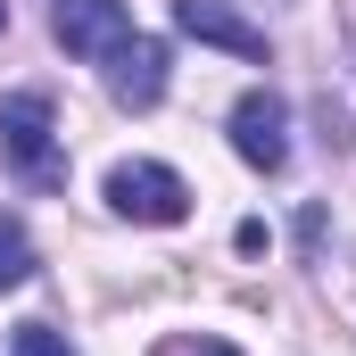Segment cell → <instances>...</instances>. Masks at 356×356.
<instances>
[{
  "label": "cell",
  "mask_w": 356,
  "mask_h": 356,
  "mask_svg": "<svg viewBox=\"0 0 356 356\" xmlns=\"http://www.w3.org/2000/svg\"><path fill=\"white\" fill-rule=\"evenodd\" d=\"M0 149H8V166L33 182V191H58V182H67V158H58V116H50V99H42V91H8V99H0Z\"/></svg>",
  "instance_id": "1"
},
{
  "label": "cell",
  "mask_w": 356,
  "mask_h": 356,
  "mask_svg": "<svg viewBox=\"0 0 356 356\" xmlns=\"http://www.w3.org/2000/svg\"><path fill=\"white\" fill-rule=\"evenodd\" d=\"M108 99L116 108H158L166 99V42L158 33H124L108 50Z\"/></svg>",
  "instance_id": "3"
},
{
  "label": "cell",
  "mask_w": 356,
  "mask_h": 356,
  "mask_svg": "<svg viewBox=\"0 0 356 356\" xmlns=\"http://www.w3.org/2000/svg\"><path fill=\"white\" fill-rule=\"evenodd\" d=\"M50 33H58L75 58H108V50L133 33V17H124V0H58V8H50Z\"/></svg>",
  "instance_id": "5"
},
{
  "label": "cell",
  "mask_w": 356,
  "mask_h": 356,
  "mask_svg": "<svg viewBox=\"0 0 356 356\" xmlns=\"http://www.w3.org/2000/svg\"><path fill=\"white\" fill-rule=\"evenodd\" d=\"M175 25L191 42H216V50H232V58H266V33L232 8V0H175Z\"/></svg>",
  "instance_id": "6"
},
{
  "label": "cell",
  "mask_w": 356,
  "mask_h": 356,
  "mask_svg": "<svg viewBox=\"0 0 356 356\" xmlns=\"http://www.w3.org/2000/svg\"><path fill=\"white\" fill-rule=\"evenodd\" d=\"M8 356H75V348H67V332H50V323H17V332H8Z\"/></svg>",
  "instance_id": "8"
},
{
  "label": "cell",
  "mask_w": 356,
  "mask_h": 356,
  "mask_svg": "<svg viewBox=\"0 0 356 356\" xmlns=\"http://www.w3.org/2000/svg\"><path fill=\"white\" fill-rule=\"evenodd\" d=\"M25 273H33V241H25L17 216H0V290H17Z\"/></svg>",
  "instance_id": "7"
},
{
  "label": "cell",
  "mask_w": 356,
  "mask_h": 356,
  "mask_svg": "<svg viewBox=\"0 0 356 356\" xmlns=\"http://www.w3.org/2000/svg\"><path fill=\"white\" fill-rule=\"evenodd\" d=\"M182 356H241V348H224V340H199V348H182Z\"/></svg>",
  "instance_id": "9"
},
{
  "label": "cell",
  "mask_w": 356,
  "mask_h": 356,
  "mask_svg": "<svg viewBox=\"0 0 356 356\" xmlns=\"http://www.w3.org/2000/svg\"><path fill=\"white\" fill-rule=\"evenodd\" d=\"M232 149H241L257 175H273V166L290 158V108H282L273 91H241V108H232Z\"/></svg>",
  "instance_id": "4"
},
{
  "label": "cell",
  "mask_w": 356,
  "mask_h": 356,
  "mask_svg": "<svg viewBox=\"0 0 356 356\" xmlns=\"http://www.w3.org/2000/svg\"><path fill=\"white\" fill-rule=\"evenodd\" d=\"M108 207H116V216H133V224H182V216H191V182H182L175 166L133 158V166H116V175H108Z\"/></svg>",
  "instance_id": "2"
},
{
  "label": "cell",
  "mask_w": 356,
  "mask_h": 356,
  "mask_svg": "<svg viewBox=\"0 0 356 356\" xmlns=\"http://www.w3.org/2000/svg\"><path fill=\"white\" fill-rule=\"evenodd\" d=\"M0 25H8V0H0Z\"/></svg>",
  "instance_id": "10"
}]
</instances>
